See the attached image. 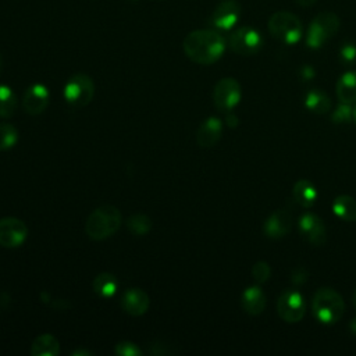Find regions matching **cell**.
<instances>
[{
	"label": "cell",
	"mask_w": 356,
	"mask_h": 356,
	"mask_svg": "<svg viewBox=\"0 0 356 356\" xmlns=\"http://www.w3.org/2000/svg\"><path fill=\"white\" fill-rule=\"evenodd\" d=\"M332 213L346 221L353 222L356 221V200L349 195H339L332 200Z\"/></svg>",
	"instance_id": "44dd1931"
},
{
	"label": "cell",
	"mask_w": 356,
	"mask_h": 356,
	"mask_svg": "<svg viewBox=\"0 0 356 356\" xmlns=\"http://www.w3.org/2000/svg\"><path fill=\"white\" fill-rule=\"evenodd\" d=\"M242 89L235 78H221L213 89V103L218 111H232L241 102Z\"/></svg>",
	"instance_id": "ba28073f"
},
{
	"label": "cell",
	"mask_w": 356,
	"mask_h": 356,
	"mask_svg": "<svg viewBox=\"0 0 356 356\" xmlns=\"http://www.w3.org/2000/svg\"><path fill=\"white\" fill-rule=\"evenodd\" d=\"M241 15V4L238 0L220 1L210 15V24L220 31H229L234 28Z\"/></svg>",
	"instance_id": "7c38bea8"
},
{
	"label": "cell",
	"mask_w": 356,
	"mask_h": 356,
	"mask_svg": "<svg viewBox=\"0 0 356 356\" xmlns=\"http://www.w3.org/2000/svg\"><path fill=\"white\" fill-rule=\"evenodd\" d=\"M353 121L356 122V103H355V106H353Z\"/></svg>",
	"instance_id": "ab89813d"
},
{
	"label": "cell",
	"mask_w": 356,
	"mask_h": 356,
	"mask_svg": "<svg viewBox=\"0 0 356 356\" xmlns=\"http://www.w3.org/2000/svg\"><path fill=\"white\" fill-rule=\"evenodd\" d=\"M222 135V121L218 117H209L206 118L196 131V143L203 147L209 149L217 145Z\"/></svg>",
	"instance_id": "2e32d148"
},
{
	"label": "cell",
	"mask_w": 356,
	"mask_h": 356,
	"mask_svg": "<svg viewBox=\"0 0 356 356\" xmlns=\"http://www.w3.org/2000/svg\"><path fill=\"white\" fill-rule=\"evenodd\" d=\"M125 225L134 235L142 236L152 229V220L143 213H134L127 218Z\"/></svg>",
	"instance_id": "d4e9b609"
},
{
	"label": "cell",
	"mask_w": 356,
	"mask_h": 356,
	"mask_svg": "<svg viewBox=\"0 0 356 356\" xmlns=\"http://www.w3.org/2000/svg\"><path fill=\"white\" fill-rule=\"evenodd\" d=\"M277 314L285 323H298L305 317L306 300L303 295L296 289H285L277 299Z\"/></svg>",
	"instance_id": "52a82bcc"
},
{
	"label": "cell",
	"mask_w": 356,
	"mask_h": 356,
	"mask_svg": "<svg viewBox=\"0 0 356 356\" xmlns=\"http://www.w3.org/2000/svg\"><path fill=\"white\" fill-rule=\"evenodd\" d=\"M300 76L303 79H310L314 76V70L310 67V65H305L302 70H300Z\"/></svg>",
	"instance_id": "e575fe53"
},
{
	"label": "cell",
	"mask_w": 356,
	"mask_h": 356,
	"mask_svg": "<svg viewBox=\"0 0 356 356\" xmlns=\"http://www.w3.org/2000/svg\"><path fill=\"white\" fill-rule=\"evenodd\" d=\"M352 303H353V307L356 309V289H355V292L352 295Z\"/></svg>",
	"instance_id": "f35d334b"
},
{
	"label": "cell",
	"mask_w": 356,
	"mask_h": 356,
	"mask_svg": "<svg viewBox=\"0 0 356 356\" xmlns=\"http://www.w3.org/2000/svg\"><path fill=\"white\" fill-rule=\"evenodd\" d=\"M299 6H302V7H309V6H312V4H314L317 0H295Z\"/></svg>",
	"instance_id": "8d00e7d4"
},
{
	"label": "cell",
	"mask_w": 356,
	"mask_h": 356,
	"mask_svg": "<svg viewBox=\"0 0 356 356\" xmlns=\"http://www.w3.org/2000/svg\"><path fill=\"white\" fill-rule=\"evenodd\" d=\"M312 312L316 320L325 325H332L341 320L345 312L342 296L332 288H320L313 295Z\"/></svg>",
	"instance_id": "3957f363"
},
{
	"label": "cell",
	"mask_w": 356,
	"mask_h": 356,
	"mask_svg": "<svg viewBox=\"0 0 356 356\" xmlns=\"http://www.w3.org/2000/svg\"><path fill=\"white\" fill-rule=\"evenodd\" d=\"M267 298L259 285L248 286L241 295V306L249 316H259L264 312Z\"/></svg>",
	"instance_id": "e0dca14e"
},
{
	"label": "cell",
	"mask_w": 356,
	"mask_h": 356,
	"mask_svg": "<svg viewBox=\"0 0 356 356\" xmlns=\"http://www.w3.org/2000/svg\"><path fill=\"white\" fill-rule=\"evenodd\" d=\"M292 196L299 206L309 209L317 200V189L309 179L302 178L295 182L292 188Z\"/></svg>",
	"instance_id": "ac0fdd59"
},
{
	"label": "cell",
	"mask_w": 356,
	"mask_h": 356,
	"mask_svg": "<svg viewBox=\"0 0 356 356\" xmlns=\"http://www.w3.org/2000/svg\"><path fill=\"white\" fill-rule=\"evenodd\" d=\"M252 277L254 280L256 284L261 285L264 282H267L271 277V268H270V264L266 263V261H256L252 267Z\"/></svg>",
	"instance_id": "83f0119b"
},
{
	"label": "cell",
	"mask_w": 356,
	"mask_h": 356,
	"mask_svg": "<svg viewBox=\"0 0 356 356\" xmlns=\"http://www.w3.org/2000/svg\"><path fill=\"white\" fill-rule=\"evenodd\" d=\"M341 21L337 14L324 11L317 14L309 24L306 33V46L310 49H320L332 36L337 35Z\"/></svg>",
	"instance_id": "5b68a950"
},
{
	"label": "cell",
	"mask_w": 356,
	"mask_h": 356,
	"mask_svg": "<svg viewBox=\"0 0 356 356\" xmlns=\"http://www.w3.org/2000/svg\"><path fill=\"white\" fill-rule=\"evenodd\" d=\"M28 236L26 224L17 217L0 218V246L18 248Z\"/></svg>",
	"instance_id": "8fae6325"
},
{
	"label": "cell",
	"mask_w": 356,
	"mask_h": 356,
	"mask_svg": "<svg viewBox=\"0 0 356 356\" xmlns=\"http://www.w3.org/2000/svg\"><path fill=\"white\" fill-rule=\"evenodd\" d=\"M93 291L100 298H111L118 288V281L111 273H100L92 281Z\"/></svg>",
	"instance_id": "603a6c76"
},
{
	"label": "cell",
	"mask_w": 356,
	"mask_h": 356,
	"mask_svg": "<svg viewBox=\"0 0 356 356\" xmlns=\"http://www.w3.org/2000/svg\"><path fill=\"white\" fill-rule=\"evenodd\" d=\"M225 124L229 127V128H236L238 124H239V118L235 113L232 111H228L225 113Z\"/></svg>",
	"instance_id": "d6a6232c"
},
{
	"label": "cell",
	"mask_w": 356,
	"mask_h": 356,
	"mask_svg": "<svg viewBox=\"0 0 356 356\" xmlns=\"http://www.w3.org/2000/svg\"><path fill=\"white\" fill-rule=\"evenodd\" d=\"M114 353L118 356H140L142 349L132 341H120L114 346Z\"/></svg>",
	"instance_id": "f546056e"
},
{
	"label": "cell",
	"mask_w": 356,
	"mask_h": 356,
	"mask_svg": "<svg viewBox=\"0 0 356 356\" xmlns=\"http://www.w3.org/2000/svg\"><path fill=\"white\" fill-rule=\"evenodd\" d=\"M349 330H350V332H352L353 335H356V317H353V318L350 320V323H349Z\"/></svg>",
	"instance_id": "74e56055"
},
{
	"label": "cell",
	"mask_w": 356,
	"mask_h": 356,
	"mask_svg": "<svg viewBox=\"0 0 356 356\" xmlns=\"http://www.w3.org/2000/svg\"><path fill=\"white\" fill-rule=\"evenodd\" d=\"M92 352L88 350V349H74L71 350V356H90Z\"/></svg>",
	"instance_id": "d590c367"
},
{
	"label": "cell",
	"mask_w": 356,
	"mask_h": 356,
	"mask_svg": "<svg viewBox=\"0 0 356 356\" xmlns=\"http://www.w3.org/2000/svg\"><path fill=\"white\" fill-rule=\"evenodd\" d=\"M121 211L111 204H103L96 207L86 218L85 234L92 241H103L114 235L121 227Z\"/></svg>",
	"instance_id": "7a4b0ae2"
},
{
	"label": "cell",
	"mask_w": 356,
	"mask_h": 356,
	"mask_svg": "<svg viewBox=\"0 0 356 356\" xmlns=\"http://www.w3.org/2000/svg\"><path fill=\"white\" fill-rule=\"evenodd\" d=\"M60 353V342L51 334L38 335L31 345L32 356H57Z\"/></svg>",
	"instance_id": "ffe728a7"
},
{
	"label": "cell",
	"mask_w": 356,
	"mask_h": 356,
	"mask_svg": "<svg viewBox=\"0 0 356 356\" xmlns=\"http://www.w3.org/2000/svg\"><path fill=\"white\" fill-rule=\"evenodd\" d=\"M270 35L284 44H296L302 38V22L289 11L274 13L267 22Z\"/></svg>",
	"instance_id": "277c9868"
},
{
	"label": "cell",
	"mask_w": 356,
	"mask_h": 356,
	"mask_svg": "<svg viewBox=\"0 0 356 356\" xmlns=\"http://www.w3.org/2000/svg\"><path fill=\"white\" fill-rule=\"evenodd\" d=\"M63 95L68 106L74 108L85 107L95 96V82L88 74L76 72L65 82Z\"/></svg>",
	"instance_id": "8992f818"
},
{
	"label": "cell",
	"mask_w": 356,
	"mask_h": 356,
	"mask_svg": "<svg viewBox=\"0 0 356 356\" xmlns=\"http://www.w3.org/2000/svg\"><path fill=\"white\" fill-rule=\"evenodd\" d=\"M339 60L341 63L346 64V65H350V64H355L356 63V44L352 43V42H346L341 46L339 49Z\"/></svg>",
	"instance_id": "4dcf8cb0"
},
{
	"label": "cell",
	"mask_w": 356,
	"mask_h": 356,
	"mask_svg": "<svg viewBox=\"0 0 356 356\" xmlns=\"http://www.w3.org/2000/svg\"><path fill=\"white\" fill-rule=\"evenodd\" d=\"M330 118L335 124H348V122H350L353 120V107H352V104L339 102V104L332 110Z\"/></svg>",
	"instance_id": "4316f807"
},
{
	"label": "cell",
	"mask_w": 356,
	"mask_h": 356,
	"mask_svg": "<svg viewBox=\"0 0 356 356\" xmlns=\"http://www.w3.org/2000/svg\"><path fill=\"white\" fill-rule=\"evenodd\" d=\"M307 277H309V271L305 267H296L291 271V281L296 286L303 285L307 281Z\"/></svg>",
	"instance_id": "1f68e13d"
},
{
	"label": "cell",
	"mask_w": 356,
	"mask_h": 356,
	"mask_svg": "<svg viewBox=\"0 0 356 356\" xmlns=\"http://www.w3.org/2000/svg\"><path fill=\"white\" fill-rule=\"evenodd\" d=\"M10 303H11L10 295L7 292H0V309L1 310H7Z\"/></svg>",
	"instance_id": "836d02e7"
},
{
	"label": "cell",
	"mask_w": 356,
	"mask_h": 356,
	"mask_svg": "<svg viewBox=\"0 0 356 356\" xmlns=\"http://www.w3.org/2000/svg\"><path fill=\"white\" fill-rule=\"evenodd\" d=\"M292 228V214L286 209L273 211L263 224V232L267 238H284Z\"/></svg>",
	"instance_id": "5bb4252c"
},
{
	"label": "cell",
	"mask_w": 356,
	"mask_h": 356,
	"mask_svg": "<svg viewBox=\"0 0 356 356\" xmlns=\"http://www.w3.org/2000/svg\"><path fill=\"white\" fill-rule=\"evenodd\" d=\"M147 352L154 356H167V355H175L178 350L174 349V345L167 343L165 341H152L147 343Z\"/></svg>",
	"instance_id": "f1b7e54d"
},
{
	"label": "cell",
	"mask_w": 356,
	"mask_h": 356,
	"mask_svg": "<svg viewBox=\"0 0 356 356\" xmlns=\"http://www.w3.org/2000/svg\"><path fill=\"white\" fill-rule=\"evenodd\" d=\"M120 306L129 316L138 317L147 312L150 306V298L140 288H129L121 295Z\"/></svg>",
	"instance_id": "9a60e30c"
},
{
	"label": "cell",
	"mask_w": 356,
	"mask_h": 356,
	"mask_svg": "<svg viewBox=\"0 0 356 356\" xmlns=\"http://www.w3.org/2000/svg\"><path fill=\"white\" fill-rule=\"evenodd\" d=\"M225 39L216 29H197L188 33L182 42L184 53L200 65L214 64L225 51Z\"/></svg>",
	"instance_id": "6da1fadb"
},
{
	"label": "cell",
	"mask_w": 356,
	"mask_h": 356,
	"mask_svg": "<svg viewBox=\"0 0 356 356\" xmlns=\"http://www.w3.org/2000/svg\"><path fill=\"white\" fill-rule=\"evenodd\" d=\"M50 102L49 89L43 83L31 85L22 97V107L31 115L42 114Z\"/></svg>",
	"instance_id": "4fadbf2b"
},
{
	"label": "cell",
	"mask_w": 356,
	"mask_h": 356,
	"mask_svg": "<svg viewBox=\"0 0 356 356\" xmlns=\"http://www.w3.org/2000/svg\"><path fill=\"white\" fill-rule=\"evenodd\" d=\"M228 46L239 56H253L261 49L263 38L252 26H239L229 35Z\"/></svg>",
	"instance_id": "9c48e42d"
},
{
	"label": "cell",
	"mask_w": 356,
	"mask_h": 356,
	"mask_svg": "<svg viewBox=\"0 0 356 356\" xmlns=\"http://www.w3.org/2000/svg\"><path fill=\"white\" fill-rule=\"evenodd\" d=\"M17 96L7 85L0 83V117L10 118L17 110Z\"/></svg>",
	"instance_id": "cb8c5ba5"
},
{
	"label": "cell",
	"mask_w": 356,
	"mask_h": 356,
	"mask_svg": "<svg viewBox=\"0 0 356 356\" xmlns=\"http://www.w3.org/2000/svg\"><path fill=\"white\" fill-rule=\"evenodd\" d=\"M305 107L314 114H325L331 110L332 103L325 92L312 89L305 96Z\"/></svg>",
	"instance_id": "7402d4cb"
},
{
	"label": "cell",
	"mask_w": 356,
	"mask_h": 356,
	"mask_svg": "<svg viewBox=\"0 0 356 356\" xmlns=\"http://www.w3.org/2000/svg\"><path fill=\"white\" fill-rule=\"evenodd\" d=\"M1 70H3V57L0 54V72H1Z\"/></svg>",
	"instance_id": "60d3db41"
},
{
	"label": "cell",
	"mask_w": 356,
	"mask_h": 356,
	"mask_svg": "<svg viewBox=\"0 0 356 356\" xmlns=\"http://www.w3.org/2000/svg\"><path fill=\"white\" fill-rule=\"evenodd\" d=\"M335 90L339 102L349 104L356 103V71L343 72L337 81Z\"/></svg>",
	"instance_id": "d6986e66"
},
{
	"label": "cell",
	"mask_w": 356,
	"mask_h": 356,
	"mask_svg": "<svg viewBox=\"0 0 356 356\" xmlns=\"http://www.w3.org/2000/svg\"><path fill=\"white\" fill-rule=\"evenodd\" d=\"M300 235L316 248H321L327 242V228L324 221L314 213H303L298 221Z\"/></svg>",
	"instance_id": "30bf717a"
},
{
	"label": "cell",
	"mask_w": 356,
	"mask_h": 356,
	"mask_svg": "<svg viewBox=\"0 0 356 356\" xmlns=\"http://www.w3.org/2000/svg\"><path fill=\"white\" fill-rule=\"evenodd\" d=\"M18 142V129L8 122H0V152L8 150Z\"/></svg>",
	"instance_id": "484cf974"
}]
</instances>
